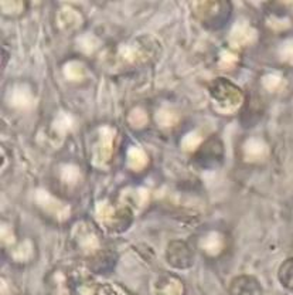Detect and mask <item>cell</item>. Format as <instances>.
I'll return each instance as SVG.
<instances>
[{
	"mask_svg": "<svg viewBox=\"0 0 293 295\" xmlns=\"http://www.w3.org/2000/svg\"><path fill=\"white\" fill-rule=\"evenodd\" d=\"M221 82L225 94H222L221 90L217 86L211 91V95L214 97L217 105L221 107L222 111H231V109L236 108L241 102V94L238 91V88L227 82V79H221Z\"/></svg>",
	"mask_w": 293,
	"mask_h": 295,
	"instance_id": "1",
	"label": "cell"
},
{
	"mask_svg": "<svg viewBox=\"0 0 293 295\" xmlns=\"http://www.w3.org/2000/svg\"><path fill=\"white\" fill-rule=\"evenodd\" d=\"M37 202H38L40 206H43L47 212H50L51 215L57 216L58 219H67L68 215H70V209L67 206H64V204H61L57 199L51 197L47 192L40 190L37 193Z\"/></svg>",
	"mask_w": 293,
	"mask_h": 295,
	"instance_id": "2",
	"label": "cell"
},
{
	"mask_svg": "<svg viewBox=\"0 0 293 295\" xmlns=\"http://www.w3.org/2000/svg\"><path fill=\"white\" fill-rule=\"evenodd\" d=\"M183 287L174 278H160L153 284V295H181Z\"/></svg>",
	"mask_w": 293,
	"mask_h": 295,
	"instance_id": "3",
	"label": "cell"
},
{
	"mask_svg": "<svg viewBox=\"0 0 293 295\" xmlns=\"http://www.w3.org/2000/svg\"><path fill=\"white\" fill-rule=\"evenodd\" d=\"M75 233H77L79 244L85 251H93L98 248V238L92 231L88 230V227H85L84 224H79L78 227H75Z\"/></svg>",
	"mask_w": 293,
	"mask_h": 295,
	"instance_id": "4",
	"label": "cell"
},
{
	"mask_svg": "<svg viewBox=\"0 0 293 295\" xmlns=\"http://www.w3.org/2000/svg\"><path fill=\"white\" fill-rule=\"evenodd\" d=\"M101 134H102L100 141L101 149H98V153H100L101 162H107L109 156H111V153H112V134L114 132L108 130V128H104L101 131Z\"/></svg>",
	"mask_w": 293,
	"mask_h": 295,
	"instance_id": "5",
	"label": "cell"
},
{
	"mask_svg": "<svg viewBox=\"0 0 293 295\" xmlns=\"http://www.w3.org/2000/svg\"><path fill=\"white\" fill-rule=\"evenodd\" d=\"M266 145L261 141V139H257V138H254V139H250L247 144H245V155L248 156L252 160H255V159H261L262 156L266 155Z\"/></svg>",
	"mask_w": 293,
	"mask_h": 295,
	"instance_id": "6",
	"label": "cell"
},
{
	"mask_svg": "<svg viewBox=\"0 0 293 295\" xmlns=\"http://www.w3.org/2000/svg\"><path fill=\"white\" fill-rule=\"evenodd\" d=\"M201 247L211 256H215L222 250V237L218 233H210L201 240Z\"/></svg>",
	"mask_w": 293,
	"mask_h": 295,
	"instance_id": "7",
	"label": "cell"
},
{
	"mask_svg": "<svg viewBox=\"0 0 293 295\" xmlns=\"http://www.w3.org/2000/svg\"><path fill=\"white\" fill-rule=\"evenodd\" d=\"M129 165L133 169H142L146 165V155L139 148H132L128 155Z\"/></svg>",
	"mask_w": 293,
	"mask_h": 295,
	"instance_id": "8",
	"label": "cell"
},
{
	"mask_svg": "<svg viewBox=\"0 0 293 295\" xmlns=\"http://www.w3.org/2000/svg\"><path fill=\"white\" fill-rule=\"evenodd\" d=\"M96 213H98V219L104 223H111L115 216L114 209L108 203H100L96 207Z\"/></svg>",
	"mask_w": 293,
	"mask_h": 295,
	"instance_id": "9",
	"label": "cell"
},
{
	"mask_svg": "<svg viewBox=\"0 0 293 295\" xmlns=\"http://www.w3.org/2000/svg\"><path fill=\"white\" fill-rule=\"evenodd\" d=\"M33 252V247H31V243L30 241H24L23 244L19 245V248L15 251V259L19 260V261H26V260L30 259Z\"/></svg>",
	"mask_w": 293,
	"mask_h": 295,
	"instance_id": "10",
	"label": "cell"
},
{
	"mask_svg": "<svg viewBox=\"0 0 293 295\" xmlns=\"http://www.w3.org/2000/svg\"><path fill=\"white\" fill-rule=\"evenodd\" d=\"M279 54H280L282 60L293 64V40H287V41L282 44V47L279 50Z\"/></svg>",
	"mask_w": 293,
	"mask_h": 295,
	"instance_id": "11",
	"label": "cell"
},
{
	"mask_svg": "<svg viewBox=\"0 0 293 295\" xmlns=\"http://www.w3.org/2000/svg\"><path fill=\"white\" fill-rule=\"evenodd\" d=\"M63 179L68 183H74L78 179V169L75 166H65L63 171Z\"/></svg>",
	"mask_w": 293,
	"mask_h": 295,
	"instance_id": "12",
	"label": "cell"
},
{
	"mask_svg": "<svg viewBox=\"0 0 293 295\" xmlns=\"http://www.w3.org/2000/svg\"><path fill=\"white\" fill-rule=\"evenodd\" d=\"M65 74H67V77L71 79L79 78L81 77V74H82V67L77 63H70V64L67 65V68H65Z\"/></svg>",
	"mask_w": 293,
	"mask_h": 295,
	"instance_id": "13",
	"label": "cell"
},
{
	"mask_svg": "<svg viewBox=\"0 0 293 295\" xmlns=\"http://www.w3.org/2000/svg\"><path fill=\"white\" fill-rule=\"evenodd\" d=\"M201 142V138L199 135H196V134H190V135H187L184 138V142H183V146L186 148L187 151L188 149H194L197 145Z\"/></svg>",
	"mask_w": 293,
	"mask_h": 295,
	"instance_id": "14",
	"label": "cell"
},
{
	"mask_svg": "<svg viewBox=\"0 0 293 295\" xmlns=\"http://www.w3.org/2000/svg\"><path fill=\"white\" fill-rule=\"evenodd\" d=\"M56 130L58 131V132H65V131L68 130V127L71 125V121H70V118L67 115H60L56 119Z\"/></svg>",
	"mask_w": 293,
	"mask_h": 295,
	"instance_id": "15",
	"label": "cell"
},
{
	"mask_svg": "<svg viewBox=\"0 0 293 295\" xmlns=\"http://www.w3.org/2000/svg\"><path fill=\"white\" fill-rule=\"evenodd\" d=\"M265 87L268 90H276L279 86H280V77L275 75V74H271L268 77H265Z\"/></svg>",
	"mask_w": 293,
	"mask_h": 295,
	"instance_id": "16",
	"label": "cell"
},
{
	"mask_svg": "<svg viewBox=\"0 0 293 295\" xmlns=\"http://www.w3.org/2000/svg\"><path fill=\"white\" fill-rule=\"evenodd\" d=\"M98 295H123V294H122L118 288L112 287V285H107V287H104L102 289H100Z\"/></svg>",
	"mask_w": 293,
	"mask_h": 295,
	"instance_id": "17",
	"label": "cell"
},
{
	"mask_svg": "<svg viewBox=\"0 0 293 295\" xmlns=\"http://www.w3.org/2000/svg\"><path fill=\"white\" fill-rule=\"evenodd\" d=\"M2 240H3V243H6V244L13 241V234H12L10 229L8 230V227H6V226H3V227H2Z\"/></svg>",
	"mask_w": 293,
	"mask_h": 295,
	"instance_id": "18",
	"label": "cell"
}]
</instances>
